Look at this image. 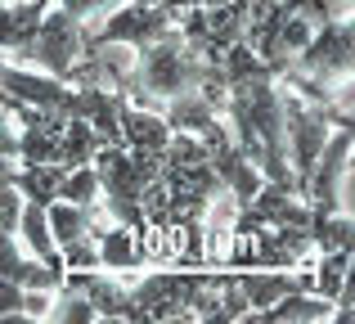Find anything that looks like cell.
I'll return each instance as SVG.
<instances>
[{"mask_svg": "<svg viewBox=\"0 0 355 324\" xmlns=\"http://www.w3.org/2000/svg\"><path fill=\"white\" fill-rule=\"evenodd\" d=\"M207 59L184 45L180 27H166L157 41L139 45L135 63H130V81H126V99L130 104H166L175 95H189L198 86Z\"/></svg>", "mask_w": 355, "mask_h": 324, "instance_id": "6da1fadb", "label": "cell"}, {"mask_svg": "<svg viewBox=\"0 0 355 324\" xmlns=\"http://www.w3.org/2000/svg\"><path fill=\"white\" fill-rule=\"evenodd\" d=\"M293 68L306 77L324 81V86H351L355 68V27L351 18H329L315 27V36L293 54Z\"/></svg>", "mask_w": 355, "mask_h": 324, "instance_id": "7a4b0ae2", "label": "cell"}, {"mask_svg": "<svg viewBox=\"0 0 355 324\" xmlns=\"http://www.w3.org/2000/svg\"><path fill=\"white\" fill-rule=\"evenodd\" d=\"M81 50H86V23L81 18H72L68 9H59L50 0V9L41 14V27H36L32 45H27V63L41 72H50V77L68 81V72L77 68Z\"/></svg>", "mask_w": 355, "mask_h": 324, "instance_id": "3957f363", "label": "cell"}, {"mask_svg": "<svg viewBox=\"0 0 355 324\" xmlns=\"http://www.w3.org/2000/svg\"><path fill=\"white\" fill-rule=\"evenodd\" d=\"M99 18L104 23L95 32L86 27V45H130V50H139V45L157 41L166 27H175V14L162 0H153V5L148 0H121V5H113Z\"/></svg>", "mask_w": 355, "mask_h": 324, "instance_id": "277c9868", "label": "cell"}, {"mask_svg": "<svg viewBox=\"0 0 355 324\" xmlns=\"http://www.w3.org/2000/svg\"><path fill=\"white\" fill-rule=\"evenodd\" d=\"M351 144H355L351 122H342V126H333V131H329L320 158H315L311 176H306V185H302V198L311 203V212H338L342 176H347V167H351Z\"/></svg>", "mask_w": 355, "mask_h": 324, "instance_id": "5b68a950", "label": "cell"}, {"mask_svg": "<svg viewBox=\"0 0 355 324\" xmlns=\"http://www.w3.org/2000/svg\"><path fill=\"white\" fill-rule=\"evenodd\" d=\"M166 126H171V131H184V135H193V140H202L211 149V144H220L230 135V126L220 122V113L216 108L207 104V99L202 95H175V99H166Z\"/></svg>", "mask_w": 355, "mask_h": 324, "instance_id": "8992f818", "label": "cell"}, {"mask_svg": "<svg viewBox=\"0 0 355 324\" xmlns=\"http://www.w3.org/2000/svg\"><path fill=\"white\" fill-rule=\"evenodd\" d=\"M166 140H171V126H166V117L162 113H153L148 104H121V113H117V144H126V149H135V153H162L166 149Z\"/></svg>", "mask_w": 355, "mask_h": 324, "instance_id": "52a82bcc", "label": "cell"}, {"mask_svg": "<svg viewBox=\"0 0 355 324\" xmlns=\"http://www.w3.org/2000/svg\"><path fill=\"white\" fill-rule=\"evenodd\" d=\"M45 9L50 0H0V54L27 59V45H32Z\"/></svg>", "mask_w": 355, "mask_h": 324, "instance_id": "ba28073f", "label": "cell"}, {"mask_svg": "<svg viewBox=\"0 0 355 324\" xmlns=\"http://www.w3.org/2000/svg\"><path fill=\"white\" fill-rule=\"evenodd\" d=\"M0 275L5 280H14L18 289H59L63 284V275L68 271H59V266H45V262H36V257H23L18 253V239H14V230H0Z\"/></svg>", "mask_w": 355, "mask_h": 324, "instance_id": "9c48e42d", "label": "cell"}, {"mask_svg": "<svg viewBox=\"0 0 355 324\" xmlns=\"http://www.w3.org/2000/svg\"><path fill=\"white\" fill-rule=\"evenodd\" d=\"M234 284H239L243 298H248V311H266L284 293L306 289V275L302 271H279V266H257V271H239Z\"/></svg>", "mask_w": 355, "mask_h": 324, "instance_id": "30bf717a", "label": "cell"}, {"mask_svg": "<svg viewBox=\"0 0 355 324\" xmlns=\"http://www.w3.org/2000/svg\"><path fill=\"white\" fill-rule=\"evenodd\" d=\"M95 244H99V266L104 271H113V275H126V271H135V266H144V235L139 230H130V225H108V230H99L95 235Z\"/></svg>", "mask_w": 355, "mask_h": 324, "instance_id": "8fae6325", "label": "cell"}, {"mask_svg": "<svg viewBox=\"0 0 355 324\" xmlns=\"http://www.w3.org/2000/svg\"><path fill=\"white\" fill-rule=\"evenodd\" d=\"M14 230L23 235V244L32 248V257H36V262L68 271V266H63L59 244H54V235H50V221H45V207H41V203H27V198H23V207H18V225H14Z\"/></svg>", "mask_w": 355, "mask_h": 324, "instance_id": "7c38bea8", "label": "cell"}, {"mask_svg": "<svg viewBox=\"0 0 355 324\" xmlns=\"http://www.w3.org/2000/svg\"><path fill=\"white\" fill-rule=\"evenodd\" d=\"M45 221H50V235H54L59 248H68L72 239H81V235H99L95 207H81V203H63V198L45 203Z\"/></svg>", "mask_w": 355, "mask_h": 324, "instance_id": "4fadbf2b", "label": "cell"}, {"mask_svg": "<svg viewBox=\"0 0 355 324\" xmlns=\"http://www.w3.org/2000/svg\"><path fill=\"white\" fill-rule=\"evenodd\" d=\"M306 289L320 293L324 302H338L342 289H351V248H333V253H320V266L306 275Z\"/></svg>", "mask_w": 355, "mask_h": 324, "instance_id": "5bb4252c", "label": "cell"}, {"mask_svg": "<svg viewBox=\"0 0 355 324\" xmlns=\"http://www.w3.org/2000/svg\"><path fill=\"white\" fill-rule=\"evenodd\" d=\"M104 144V135L95 131L90 122H81V117H68L59 131V153H54V162L59 167H81L95 158V149Z\"/></svg>", "mask_w": 355, "mask_h": 324, "instance_id": "9a60e30c", "label": "cell"}, {"mask_svg": "<svg viewBox=\"0 0 355 324\" xmlns=\"http://www.w3.org/2000/svg\"><path fill=\"white\" fill-rule=\"evenodd\" d=\"M54 198L81 203V207H95V198H99V176H95V167H90V162L68 167V171L59 176V189H54Z\"/></svg>", "mask_w": 355, "mask_h": 324, "instance_id": "2e32d148", "label": "cell"}, {"mask_svg": "<svg viewBox=\"0 0 355 324\" xmlns=\"http://www.w3.org/2000/svg\"><path fill=\"white\" fill-rule=\"evenodd\" d=\"M54 293H59V302H50V320H68V324H95L99 320L86 293L68 289V284H59Z\"/></svg>", "mask_w": 355, "mask_h": 324, "instance_id": "e0dca14e", "label": "cell"}, {"mask_svg": "<svg viewBox=\"0 0 355 324\" xmlns=\"http://www.w3.org/2000/svg\"><path fill=\"white\" fill-rule=\"evenodd\" d=\"M27 289H18L14 280H5V275H0V320H9V316H27ZM32 320V316H27Z\"/></svg>", "mask_w": 355, "mask_h": 324, "instance_id": "ac0fdd59", "label": "cell"}, {"mask_svg": "<svg viewBox=\"0 0 355 324\" xmlns=\"http://www.w3.org/2000/svg\"><path fill=\"white\" fill-rule=\"evenodd\" d=\"M0 59H5V54H0Z\"/></svg>", "mask_w": 355, "mask_h": 324, "instance_id": "d6986e66", "label": "cell"}]
</instances>
